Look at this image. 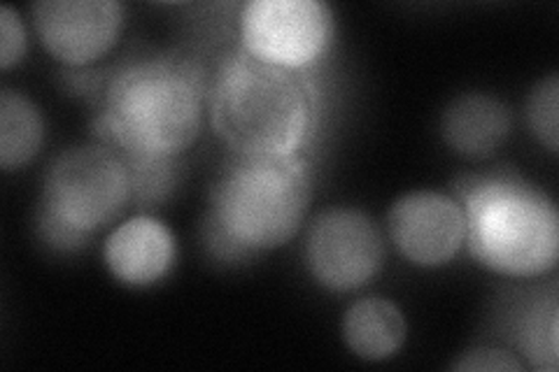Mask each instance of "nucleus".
<instances>
[{"mask_svg":"<svg viewBox=\"0 0 559 372\" xmlns=\"http://www.w3.org/2000/svg\"><path fill=\"white\" fill-rule=\"evenodd\" d=\"M310 189V170L299 154H238L210 193V250L224 261H242L289 242L304 224Z\"/></svg>","mask_w":559,"mask_h":372,"instance_id":"obj_2","label":"nucleus"},{"mask_svg":"<svg viewBox=\"0 0 559 372\" xmlns=\"http://www.w3.org/2000/svg\"><path fill=\"white\" fill-rule=\"evenodd\" d=\"M334 38V12L322 0H252L240 10V49L287 70L318 61Z\"/></svg>","mask_w":559,"mask_h":372,"instance_id":"obj_6","label":"nucleus"},{"mask_svg":"<svg viewBox=\"0 0 559 372\" xmlns=\"http://www.w3.org/2000/svg\"><path fill=\"white\" fill-rule=\"evenodd\" d=\"M406 316L388 298H364L343 316V340L364 361H384L406 343Z\"/></svg>","mask_w":559,"mask_h":372,"instance_id":"obj_12","label":"nucleus"},{"mask_svg":"<svg viewBox=\"0 0 559 372\" xmlns=\"http://www.w3.org/2000/svg\"><path fill=\"white\" fill-rule=\"evenodd\" d=\"M557 115H559V77L548 75L532 88L530 100H527V121L534 137L552 154L559 147Z\"/></svg>","mask_w":559,"mask_h":372,"instance_id":"obj_15","label":"nucleus"},{"mask_svg":"<svg viewBox=\"0 0 559 372\" xmlns=\"http://www.w3.org/2000/svg\"><path fill=\"white\" fill-rule=\"evenodd\" d=\"M103 259L115 279L127 287H152L164 279L178 259L170 228L154 217H133L105 240Z\"/></svg>","mask_w":559,"mask_h":372,"instance_id":"obj_10","label":"nucleus"},{"mask_svg":"<svg viewBox=\"0 0 559 372\" xmlns=\"http://www.w3.org/2000/svg\"><path fill=\"white\" fill-rule=\"evenodd\" d=\"M452 370L457 372H522V363L501 349H474L452 363Z\"/></svg>","mask_w":559,"mask_h":372,"instance_id":"obj_17","label":"nucleus"},{"mask_svg":"<svg viewBox=\"0 0 559 372\" xmlns=\"http://www.w3.org/2000/svg\"><path fill=\"white\" fill-rule=\"evenodd\" d=\"M513 127L511 110L489 94H464L454 98L441 117L445 145L466 158L495 154Z\"/></svg>","mask_w":559,"mask_h":372,"instance_id":"obj_11","label":"nucleus"},{"mask_svg":"<svg viewBox=\"0 0 559 372\" xmlns=\"http://www.w3.org/2000/svg\"><path fill=\"white\" fill-rule=\"evenodd\" d=\"M26 31L12 8L0 10V65L3 70H10L12 65L20 63L26 55Z\"/></svg>","mask_w":559,"mask_h":372,"instance_id":"obj_16","label":"nucleus"},{"mask_svg":"<svg viewBox=\"0 0 559 372\" xmlns=\"http://www.w3.org/2000/svg\"><path fill=\"white\" fill-rule=\"evenodd\" d=\"M131 201V177L105 145L73 147L51 161L38 205V233L57 252H78Z\"/></svg>","mask_w":559,"mask_h":372,"instance_id":"obj_5","label":"nucleus"},{"mask_svg":"<svg viewBox=\"0 0 559 372\" xmlns=\"http://www.w3.org/2000/svg\"><path fill=\"white\" fill-rule=\"evenodd\" d=\"M471 256L506 277L550 273L559 256V217L544 191L515 172L468 175L454 182Z\"/></svg>","mask_w":559,"mask_h":372,"instance_id":"obj_3","label":"nucleus"},{"mask_svg":"<svg viewBox=\"0 0 559 372\" xmlns=\"http://www.w3.org/2000/svg\"><path fill=\"white\" fill-rule=\"evenodd\" d=\"M384 263V242L376 221L353 207L324 209L310 224L306 265L329 291L347 293L369 285Z\"/></svg>","mask_w":559,"mask_h":372,"instance_id":"obj_7","label":"nucleus"},{"mask_svg":"<svg viewBox=\"0 0 559 372\" xmlns=\"http://www.w3.org/2000/svg\"><path fill=\"white\" fill-rule=\"evenodd\" d=\"M215 133L240 156H292L312 127V88L296 73L236 51L207 94Z\"/></svg>","mask_w":559,"mask_h":372,"instance_id":"obj_4","label":"nucleus"},{"mask_svg":"<svg viewBox=\"0 0 559 372\" xmlns=\"http://www.w3.org/2000/svg\"><path fill=\"white\" fill-rule=\"evenodd\" d=\"M31 12L45 49L73 68L108 55L124 26L117 0H43Z\"/></svg>","mask_w":559,"mask_h":372,"instance_id":"obj_8","label":"nucleus"},{"mask_svg":"<svg viewBox=\"0 0 559 372\" xmlns=\"http://www.w3.org/2000/svg\"><path fill=\"white\" fill-rule=\"evenodd\" d=\"M557 319L559 308L555 291L538 296L534 303L518 314V347L536 370H557Z\"/></svg>","mask_w":559,"mask_h":372,"instance_id":"obj_14","label":"nucleus"},{"mask_svg":"<svg viewBox=\"0 0 559 372\" xmlns=\"http://www.w3.org/2000/svg\"><path fill=\"white\" fill-rule=\"evenodd\" d=\"M45 140V119L38 105L14 88L0 94V166L16 170L31 164Z\"/></svg>","mask_w":559,"mask_h":372,"instance_id":"obj_13","label":"nucleus"},{"mask_svg":"<svg viewBox=\"0 0 559 372\" xmlns=\"http://www.w3.org/2000/svg\"><path fill=\"white\" fill-rule=\"evenodd\" d=\"M390 236L406 261L419 268H439L460 254L466 240L462 205L436 191L401 196L388 215Z\"/></svg>","mask_w":559,"mask_h":372,"instance_id":"obj_9","label":"nucleus"},{"mask_svg":"<svg viewBox=\"0 0 559 372\" xmlns=\"http://www.w3.org/2000/svg\"><path fill=\"white\" fill-rule=\"evenodd\" d=\"M205 98V75L194 59H133L105 84L94 131L121 158H178L199 137Z\"/></svg>","mask_w":559,"mask_h":372,"instance_id":"obj_1","label":"nucleus"}]
</instances>
